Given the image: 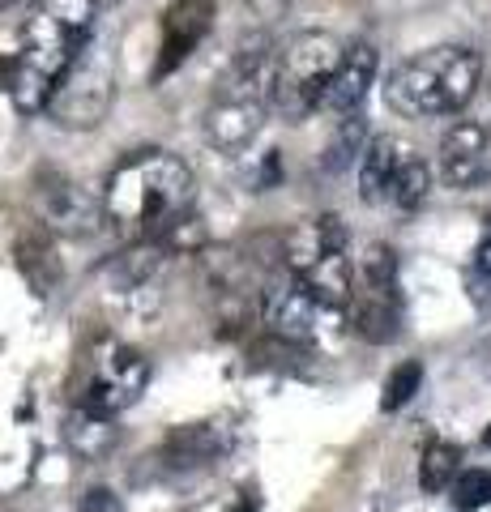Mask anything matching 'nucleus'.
Instances as JSON below:
<instances>
[{
    "instance_id": "1",
    "label": "nucleus",
    "mask_w": 491,
    "mask_h": 512,
    "mask_svg": "<svg viewBox=\"0 0 491 512\" xmlns=\"http://www.w3.org/2000/svg\"><path fill=\"white\" fill-rule=\"evenodd\" d=\"M197 175L180 154L141 150L112 171L103 188V222H112L133 244L141 239H167L193 214Z\"/></svg>"
},
{
    "instance_id": "2",
    "label": "nucleus",
    "mask_w": 491,
    "mask_h": 512,
    "mask_svg": "<svg viewBox=\"0 0 491 512\" xmlns=\"http://www.w3.org/2000/svg\"><path fill=\"white\" fill-rule=\"evenodd\" d=\"M483 82V56L474 47H427V52L402 60L385 82V103L406 120L453 116L462 111Z\"/></svg>"
},
{
    "instance_id": "3",
    "label": "nucleus",
    "mask_w": 491,
    "mask_h": 512,
    "mask_svg": "<svg viewBox=\"0 0 491 512\" xmlns=\"http://www.w3.org/2000/svg\"><path fill=\"white\" fill-rule=\"evenodd\" d=\"M346 47L329 35V30H299L278 47V73H274V116L287 124L308 120L312 111H321V94L329 77L342 64Z\"/></svg>"
},
{
    "instance_id": "4",
    "label": "nucleus",
    "mask_w": 491,
    "mask_h": 512,
    "mask_svg": "<svg viewBox=\"0 0 491 512\" xmlns=\"http://www.w3.org/2000/svg\"><path fill=\"white\" fill-rule=\"evenodd\" d=\"M116 99V56L99 39V30L73 56L65 77L56 82V94L47 103V116L60 128H99Z\"/></svg>"
},
{
    "instance_id": "5",
    "label": "nucleus",
    "mask_w": 491,
    "mask_h": 512,
    "mask_svg": "<svg viewBox=\"0 0 491 512\" xmlns=\"http://www.w3.org/2000/svg\"><path fill=\"white\" fill-rule=\"evenodd\" d=\"M214 26V0H171L158 18V60H154V82L176 73L180 64L197 52V43Z\"/></svg>"
},
{
    "instance_id": "6",
    "label": "nucleus",
    "mask_w": 491,
    "mask_h": 512,
    "mask_svg": "<svg viewBox=\"0 0 491 512\" xmlns=\"http://www.w3.org/2000/svg\"><path fill=\"white\" fill-rule=\"evenodd\" d=\"M269 107L265 99H248V94H223L218 90L214 94V103L205 107V141H210L214 150H223V154H240L244 146H252V141L261 137V128H265V116H269Z\"/></svg>"
},
{
    "instance_id": "7",
    "label": "nucleus",
    "mask_w": 491,
    "mask_h": 512,
    "mask_svg": "<svg viewBox=\"0 0 491 512\" xmlns=\"http://www.w3.org/2000/svg\"><path fill=\"white\" fill-rule=\"evenodd\" d=\"M440 175L453 188H479L491 180V128L474 120H457L440 137Z\"/></svg>"
},
{
    "instance_id": "8",
    "label": "nucleus",
    "mask_w": 491,
    "mask_h": 512,
    "mask_svg": "<svg viewBox=\"0 0 491 512\" xmlns=\"http://www.w3.org/2000/svg\"><path fill=\"white\" fill-rule=\"evenodd\" d=\"M146 380H150V363L141 359L137 350H116V355L103 363V372L90 380L86 410L99 414V419H116L120 410H129L141 397Z\"/></svg>"
},
{
    "instance_id": "9",
    "label": "nucleus",
    "mask_w": 491,
    "mask_h": 512,
    "mask_svg": "<svg viewBox=\"0 0 491 512\" xmlns=\"http://www.w3.org/2000/svg\"><path fill=\"white\" fill-rule=\"evenodd\" d=\"M376 47L368 39H355V43H346V52H342V64L334 69V77H329V86L321 94V111H329V116H355L359 103L368 99V90L376 82Z\"/></svg>"
},
{
    "instance_id": "10",
    "label": "nucleus",
    "mask_w": 491,
    "mask_h": 512,
    "mask_svg": "<svg viewBox=\"0 0 491 512\" xmlns=\"http://www.w3.org/2000/svg\"><path fill=\"white\" fill-rule=\"evenodd\" d=\"M415 158V150L406 146L402 137H393V133H380L368 141V150H363L359 158V201L363 205H380V201H389V192L393 184H398V175L402 167Z\"/></svg>"
},
{
    "instance_id": "11",
    "label": "nucleus",
    "mask_w": 491,
    "mask_h": 512,
    "mask_svg": "<svg viewBox=\"0 0 491 512\" xmlns=\"http://www.w3.org/2000/svg\"><path fill=\"white\" fill-rule=\"evenodd\" d=\"M316 299L299 286L295 278L282 282V286H269L265 291V303H261V316L274 338L282 342H308L312 338V325H316Z\"/></svg>"
},
{
    "instance_id": "12",
    "label": "nucleus",
    "mask_w": 491,
    "mask_h": 512,
    "mask_svg": "<svg viewBox=\"0 0 491 512\" xmlns=\"http://www.w3.org/2000/svg\"><path fill=\"white\" fill-rule=\"evenodd\" d=\"M39 210H43V222L52 231H65V235H86L94 222H103V197L94 201L86 188L77 184H65L60 180L56 188H47L39 197Z\"/></svg>"
},
{
    "instance_id": "13",
    "label": "nucleus",
    "mask_w": 491,
    "mask_h": 512,
    "mask_svg": "<svg viewBox=\"0 0 491 512\" xmlns=\"http://www.w3.org/2000/svg\"><path fill=\"white\" fill-rule=\"evenodd\" d=\"M351 312H355V329L363 333L368 342L385 346L402 333V299H398V286H368L351 299Z\"/></svg>"
},
{
    "instance_id": "14",
    "label": "nucleus",
    "mask_w": 491,
    "mask_h": 512,
    "mask_svg": "<svg viewBox=\"0 0 491 512\" xmlns=\"http://www.w3.org/2000/svg\"><path fill=\"white\" fill-rule=\"evenodd\" d=\"M295 282L316 299V308H346L355 299V269L346 252H325L304 274H295Z\"/></svg>"
},
{
    "instance_id": "15",
    "label": "nucleus",
    "mask_w": 491,
    "mask_h": 512,
    "mask_svg": "<svg viewBox=\"0 0 491 512\" xmlns=\"http://www.w3.org/2000/svg\"><path fill=\"white\" fill-rule=\"evenodd\" d=\"M167 261V244H158V239H141V244L116 252L112 261L99 269V278L112 286V291H137L141 282H150L158 274V265Z\"/></svg>"
},
{
    "instance_id": "16",
    "label": "nucleus",
    "mask_w": 491,
    "mask_h": 512,
    "mask_svg": "<svg viewBox=\"0 0 491 512\" xmlns=\"http://www.w3.org/2000/svg\"><path fill=\"white\" fill-rule=\"evenodd\" d=\"M368 120L359 116H346L338 128H334V137H329V146H325V154H321V171L325 175H338V171H346L351 163H359L363 158V150H368Z\"/></svg>"
},
{
    "instance_id": "17",
    "label": "nucleus",
    "mask_w": 491,
    "mask_h": 512,
    "mask_svg": "<svg viewBox=\"0 0 491 512\" xmlns=\"http://www.w3.org/2000/svg\"><path fill=\"white\" fill-rule=\"evenodd\" d=\"M223 448H227V440L218 436L214 427H180L176 436H171L167 453L176 457V466H210Z\"/></svg>"
},
{
    "instance_id": "18",
    "label": "nucleus",
    "mask_w": 491,
    "mask_h": 512,
    "mask_svg": "<svg viewBox=\"0 0 491 512\" xmlns=\"http://www.w3.org/2000/svg\"><path fill=\"white\" fill-rule=\"evenodd\" d=\"M427 192H432V171H427L423 158H410V163L402 167V175H398V184H393V192H389V201L398 205L402 214H410L427 201Z\"/></svg>"
},
{
    "instance_id": "19",
    "label": "nucleus",
    "mask_w": 491,
    "mask_h": 512,
    "mask_svg": "<svg viewBox=\"0 0 491 512\" xmlns=\"http://www.w3.org/2000/svg\"><path fill=\"white\" fill-rule=\"evenodd\" d=\"M457 461H462L457 444H445V440L427 444V453L419 461V483H423V491H445V483L457 474Z\"/></svg>"
},
{
    "instance_id": "20",
    "label": "nucleus",
    "mask_w": 491,
    "mask_h": 512,
    "mask_svg": "<svg viewBox=\"0 0 491 512\" xmlns=\"http://www.w3.org/2000/svg\"><path fill=\"white\" fill-rule=\"evenodd\" d=\"M419 384H423V363H419V359H406L402 367H393V376L385 380V397H380V410H385V414L402 410L410 397L419 393Z\"/></svg>"
},
{
    "instance_id": "21",
    "label": "nucleus",
    "mask_w": 491,
    "mask_h": 512,
    "mask_svg": "<svg viewBox=\"0 0 491 512\" xmlns=\"http://www.w3.org/2000/svg\"><path fill=\"white\" fill-rule=\"evenodd\" d=\"M116 431L107 427V419H99V414H90V410H77L73 419H69V440L82 448V453H103L107 444H112Z\"/></svg>"
},
{
    "instance_id": "22",
    "label": "nucleus",
    "mask_w": 491,
    "mask_h": 512,
    "mask_svg": "<svg viewBox=\"0 0 491 512\" xmlns=\"http://www.w3.org/2000/svg\"><path fill=\"white\" fill-rule=\"evenodd\" d=\"M35 9L52 13L56 22H65L73 30H94V18H99L94 0H35Z\"/></svg>"
},
{
    "instance_id": "23",
    "label": "nucleus",
    "mask_w": 491,
    "mask_h": 512,
    "mask_svg": "<svg viewBox=\"0 0 491 512\" xmlns=\"http://www.w3.org/2000/svg\"><path fill=\"white\" fill-rule=\"evenodd\" d=\"M453 504L462 508V512H474V508L491 504V474L487 470H466L453 483Z\"/></svg>"
},
{
    "instance_id": "24",
    "label": "nucleus",
    "mask_w": 491,
    "mask_h": 512,
    "mask_svg": "<svg viewBox=\"0 0 491 512\" xmlns=\"http://www.w3.org/2000/svg\"><path fill=\"white\" fill-rule=\"evenodd\" d=\"M363 282L368 286H398V256L389 244H372L363 256Z\"/></svg>"
},
{
    "instance_id": "25",
    "label": "nucleus",
    "mask_w": 491,
    "mask_h": 512,
    "mask_svg": "<svg viewBox=\"0 0 491 512\" xmlns=\"http://www.w3.org/2000/svg\"><path fill=\"white\" fill-rule=\"evenodd\" d=\"M82 512H120V495L112 487H90L82 495Z\"/></svg>"
},
{
    "instance_id": "26",
    "label": "nucleus",
    "mask_w": 491,
    "mask_h": 512,
    "mask_svg": "<svg viewBox=\"0 0 491 512\" xmlns=\"http://www.w3.org/2000/svg\"><path fill=\"white\" fill-rule=\"evenodd\" d=\"M244 5H248L252 13H257V18H261V22H278V18H282V13H287V9H291V0H244Z\"/></svg>"
},
{
    "instance_id": "27",
    "label": "nucleus",
    "mask_w": 491,
    "mask_h": 512,
    "mask_svg": "<svg viewBox=\"0 0 491 512\" xmlns=\"http://www.w3.org/2000/svg\"><path fill=\"white\" fill-rule=\"evenodd\" d=\"M470 274H479V278H491V231L483 235V244L474 248V265H470Z\"/></svg>"
},
{
    "instance_id": "28",
    "label": "nucleus",
    "mask_w": 491,
    "mask_h": 512,
    "mask_svg": "<svg viewBox=\"0 0 491 512\" xmlns=\"http://www.w3.org/2000/svg\"><path fill=\"white\" fill-rule=\"evenodd\" d=\"M13 77H18V56H0V90H13Z\"/></svg>"
},
{
    "instance_id": "29",
    "label": "nucleus",
    "mask_w": 491,
    "mask_h": 512,
    "mask_svg": "<svg viewBox=\"0 0 491 512\" xmlns=\"http://www.w3.org/2000/svg\"><path fill=\"white\" fill-rule=\"evenodd\" d=\"M120 5V0H94V9H99V13H107V9H116Z\"/></svg>"
},
{
    "instance_id": "30",
    "label": "nucleus",
    "mask_w": 491,
    "mask_h": 512,
    "mask_svg": "<svg viewBox=\"0 0 491 512\" xmlns=\"http://www.w3.org/2000/svg\"><path fill=\"white\" fill-rule=\"evenodd\" d=\"M13 5H22V0H0V13H5V9H13Z\"/></svg>"
},
{
    "instance_id": "31",
    "label": "nucleus",
    "mask_w": 491,
    "mask_h": 512,
    "mask_svg": "<svg viewBox=\"0 0 491 512\" xmlns=\"http://www.w3.org/2000/svg\"><path fill=\"white\" fill-rule=\"evenodd\" d=\"M483 444H487V448H491V427H487V431H483Z\"/></svg>"
}]
</instances>
